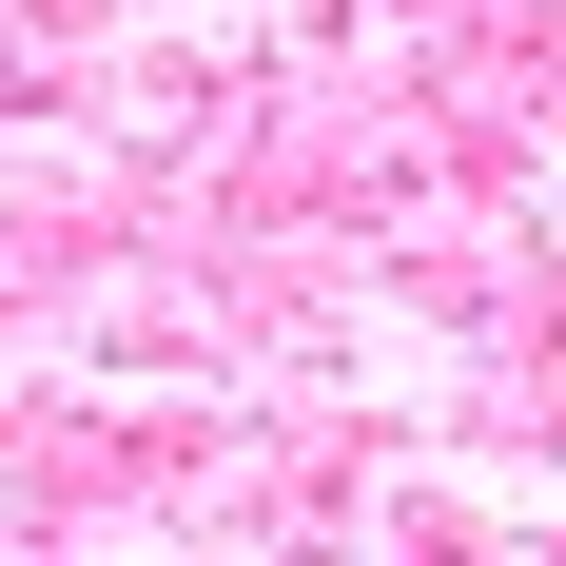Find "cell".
<instances>
[]
</instances>
